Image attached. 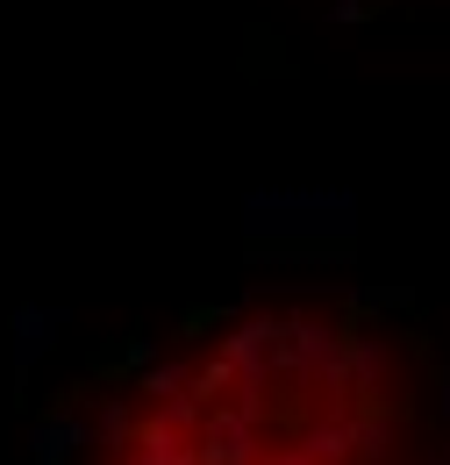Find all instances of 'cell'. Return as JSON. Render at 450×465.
Segmentation results:
<instances>
[{"label": "cell", "instance_id": "1", "mask_svg": "<svg viewBox=\"0 0 450 465\" xmlns=\"http://www.w3.org/2000/svg\"><path fill=\"white\" fill-rule=\"evenodd\" d=\"M93 465H407V408L365 330L265 308L158 365Z\"/></svg>", "mask_w": 450, "mask_h": 465}]
</instances>
